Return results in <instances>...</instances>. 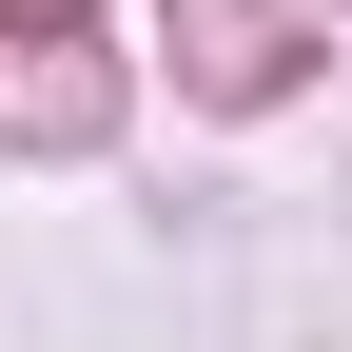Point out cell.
<instances>
[{"label": "cell", "mask_w": 352, "mask_h": 352, "mask_svg": "<svg viewBox=\"0 0 352 352\" xmlns=\"http://www.w3.org/2000/svg\"><path fill=\"white\" fill-rule=\"evenodd\" d=\"M39 20H78V0H0V39H39Z\"/></svg>", "instance_id": "1"}]
</instances>
